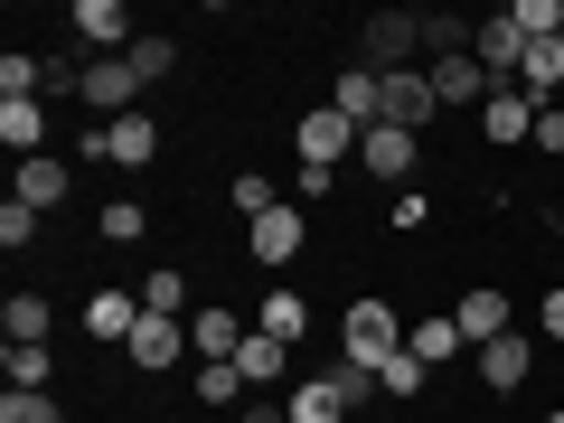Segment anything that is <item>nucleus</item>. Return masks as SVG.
Returning <instances> with one entry per match:
<instances>
[{
	"label": "nucleus",
	"mask_w": 564,
	"mask_h": 423,
	"mask_svg": "<svg viewBox=\"0 0 564 423\" xmlns=\"http://www.w3.org/2000/svg\"><path fill=\"white\" fill-rule=\"evenodd\" d=\"M282 404H292V423H339V414H348V395H339V386H329V377L292 386V395H282Z\"/></svg>",
	"instance_id": "a878e982"
},
{
	"label": "nucleus",
	"mask_w": 564,
	"mask_h": 423,
	"mask_svg": "<svg viewBox=\"0 0 564 423\" xmlns=\"http://www.w3.org/2000/svg\"><path fill=\"white\" fill-rule=\"evenodd\" d=\"M161 161V122H151V104L122 122H104V170H151Z\"/></svg>",
	"instance_id": "6e6552de"
},
{
	"label": "nucleus",
	"mask_w": 564,
	"mask_h": 423,
	"mask_svg": "<svg viewBox=\"0 0 564 423\" xmlns=\"http://www.w3.org/2000/svg\"><path fill=\"white\" fill-rule=\"evenodd\" d=\"M0 367H10V395H47V386H57V358H47V339H39V348L10 339V348H0Z\"/></svg>",
	"instance_id": "6ab92c4d"
},
{
	"label": "nucleus",
	"mask_w": 564,
	"mask_h": 423,
	"mask_svg": "<svg viewBox=\"0 0 564 423\" xmlns=\"http://www.w3.org/2000/svg\"><path fill=\"white\" fill-rule=\"evenodd\" d=\"M0 141H10L20 161H39V141H47V113H39V104H0Z\"/></svg>",
	"instance_id": "cd10ccee"
},
{
	"label": "nucleus",
	"mask_w": 564,
	"mask_h": 423,
	"mask_svg": "<svg viewBox=\"0 0 564 423\" xmlns=\"http://www.w3.org/2000/svg\"><path fill=\"white\" fill-rule=\"evenodd\" d=\"M329 113H348L358 132H367V122H386V76H367V66L348 57V66H339V85H329Z\"/></svg>",
	"instance_id": "9b49d317"
},
{
	"label": "nucleus",
	"mask_w": 564,
	"mask_h": 423,
	"mask_svg": "<svg viewBox=\"0 0 564 423\" xmlns=\"http://www.w3.org/2000/svg\"><path fill=\"white\" fill-rule=\"evenodd\" d=\"M245 423H292V404H245Z\"/></svg>",
	"instance_id": "58836bf2"
},
{
	"label": "nucleus",
	"mask_w": 564,
	"mask_h": 423,
	"mask_svg": "<svg viewBox=\"0 0 564 423\" xmlns=\"http://www.w3.org/2000/svg\"><path fill=\"white\" fill-rule=\"evenodd\" d=\"M122 358H132L141 377H170V367H188L198 348H188V321H161V311H141V329L122 339Z\"/></svg>",
	"instance_id": "20e7f679"
},
{
	"label": "nucleus",
	"mask_w": 564,
	"mask_h": 423,
	"mask_svg": "<svg viewBox=\"0 0 564 423\" xmlns=\"http://www.w3.org/2000/svg\"><path fill=\"white\" fill-rule=\"evenodd\" d=\"M85 122H122V113H141V76H132V57H95L85 66Z\"/></svg>",
	"instance_id": "7ed1b4c3"
},
{
	"label": "nucleus",
	"mask_w": 564,
	"mask_h": 423,
	"mask_svg": "<svg viewBox=\"0 0 564 423\" xmlns=\"http://www.w3.org/2000/svg\"><path fill=\"white\" fill-rule=\"evenodd\" d=\"M404 348H414L423 367H452V358H462V321H452V311H443V321H414V329H404Z\"/></svg>",
	"instance_id": "b1692460"
},
{
	"label": "nucleus",
	"mask_w": 564,
	"mask_h": 423,
	"mask_svg": "<svg viewBox=\"0 0 564 423\" xmlns=\"http://www.w3.org/2000/svg\"><path fill=\"white\" fill-rule=\"evenodd\" d=\"M433 113H443V104H433V76H423V66L386 76V122H395V132H423Z\"/></svg>",
	"instance_id": "ddd939ff"
},
{
	"label": "nucleus",
	"mask_w": 564,
	"mask_h": 423,
	"mask_svg": "<svg viewBox=\"0 0 564 423\" xmlns=\"http://www.w3.org/2000/svg\"><path fill=\"white\" fill-rule=\"evenodd\" d=\"M188 386H198V404H236V395H254V386L236 377V358H226V367H188Z\"/></svg>",
	"instance_id": "72a5a7b5"
},
{
	"label": "nucleus",
	"mask_w": 564,
	"mask_h": 423,
	"mask_svg": "<svg viewBox=\"0 0 564 423\" xmlns=\"http://www.w3.org/2000/svg\"><path fill=\"white\" fill-rule=\"evenodd\" d=\"M39 207H20V198H10V207H0V245H10V254H20V245H39Z\"/></svg>",
	"instance_id": "f704fd0d"
},
{
	"label": "nucleus",
	"mask_w": 564,
	"mask_h": 423,
	"mask_svg": "<svg viewBox=\"0 0 564 423\" xmlns=\"http://www.w3.org/2000/svg\"><path fill=\"white\" fill-rule=\"evenodd\" d=\"M0 329H10V339H29V348H39L47 329H57V311H47V292H10V311H0Z\"/></svg>",
	"instance_id": "393cba45"
},
{
	"label": "nucleus",
	"mask_w": 564,
	"mask_h": 423,
	"mask_svg": "<svg viewBox=\"0 0 564 423\" xmlns=\"http://www.w3.org/2000/svg\"><path fill=\"white\" fill-rule=\"evenodd\" d=\"M85 329H95V339H132L141 329V292H95V302H85Z\"/></svg>",
	"instance_id": "412c9836"
},
{
	"label": "nucleus",
	"mask_w": 564,
	"mask_h": 423,
	"mask_svg": "<svg viewBox=\"0 0 564 423\" xmlns=\"http://www.w3.org/2000/svg\"><path fill=\"white\" fill-rule=\"evenodd\" d=\"M0 423H66V404H47V395H0Z\"/></svg>",
	"instance_id": "e433bc0d"
},
{
	"label": "nucleus",
	"mask_w": 564,
	"mask_h": 423,
	"mask_svg": "<svg viewBox=\"0 0 564 423\" xmlns=\"http://www.w3.org/2000/svg\"><path fill=\"white\" fill-rule=\"evenodd\" d=\"M132 292H141V311H161V321H188V273H180V263H161V273H141Z\"/></svg>",
	"instance_id": "5701e85b"
},
{
	"label": "nucleus",
	"mask_w": 564,
	"mask_h": 423,
	"mask_svg": "<svg viewBox=\"0 0 564 423\" xmlns=\"http://www.w3.org/2000/svg\"><path fill=\"white\" fill-rule=\"evenodd\" d=\"M527 367H536V339H527V329H508V339L480 348V386H489V395H518Z\"/></svg>",
	"instance_id": "9d476101"
},
{
	"label": "nucleus",
	"mask_w": 564,
	"mask_h": 423,
	"mask_svg": "<svg viewBox=\"0 0 564 423\" xmlns=\"http://www.w3.org/2000/svg\"><path fill=\"white\" fill-rule=\"evenodd\" d=\"M254 329H263V339H282V348H302V339H311V302L292 292V282H282V292H263Z\"/></svg>",
	"instance_id": "a211bd4d"
},
{
	"label": "nucleus",
	"mask_w": 564,
	"mask_h": 423,
	"mask_svg": "<svg viewBox=\"0 0 564 423\" xmlns=\"http://www.w3.org/2000/svg\"><path fill=\"white\" fill-rule=\"evenodd\" d=\"M76 47H95V57H132V10H122V0H76Z\"/></svg>",
	"instance_id": "1a4fd4ad"
},
{
	"label": "nucleus",
	"mask_w": 564,
	"mask_h": 423,
	"mask_svg": "<svg viewBox=\"0 0 564 423\" xmlns=\"http://www.w3.org/2000/svg\"><path fill=\"white\" fill-rule=\"evenodd\" d=\"M339 348L358 367H386L404 348V321H395V302H377V292H367V302H348V321H339Z\"/></svg>",
	"instance_id": "f03ea898"
},
{
	"label": "nucleus",
	"mask_w": 564,
	"mask_h": 423,
	"mask_svg": "<svg viewBox=\"0 0 564 423\" xmlns=\"http://www.w3.org/2000/svg\"><path fill=\"white\" fill-rule=\"evenodd\" d=\"M377 386H386V395H395V404H404V395H423V386H433V367H423V358H414V348H395V358H386V367H377Z\"/></svg>",
	"instance_id": "7c9ffc66"
},
{
	"label": "nucleus",
	"mask_w": 564,
	"mask_h": 423,
	"mask_svg": "<svg viewBox=\"0 0 564 423\" xmlns=\"http://www.w3.org/2000/svg\"><path fill=\"white\" fill-rule=\"evenodd\" d=\"M536 151H545V161H564V104H536Z\"/></svg>",
	"instance_id": "4c0bfd02"
},
{
	"label": "nucleus",
	"mask_w": 564,
	"mask_h": 423,
	"mask_svg": "<svg viewBox=\"0 0 564 423\" xmlns=\"http://www.w3.org/2000/svg\"><path fill=\"white\" fill-rule=\"evenodd\" d=\"M302 245H311V207H292V198H282L273 217H254V226H245V254H254V263H273V273H282V263H302Z\"/></svg>",
	"instance_id": "39448f33"
},
{
	"label": "nucleus",
	"mask_w": 564,
	"mask_h": 423,
	"mask_svg": "<svg viewBox=\"0 0 564 423\" xmlns=\"http://www.w3.org/2000/svg\"><path fill=\"white\" fill-rule=\"evenodd\" d=\"M518 39H564V0H508Z\"/></svg>",
	"instance_id": "2f4dec72"
},
{
	"label": "nucleus",
	"mask_w": 564,
	"mask_h": 423,
	"mask_svg": "<svg viewBox=\"0 0 564 423\" xmlns=\"http://www.w3.org/2000/svg\"><path fill=\"white\" fill-rule=\"evenodd\" d=\"M104 245H141V236H151V207H141V198H104Z\"/></svg>",
	"instance_id": "c756f323"
},
{
	"label": "nucleus",
	"mask_w": 564,
	"mask_h": 423,
	"mask_svg": "<svg viewBox=\"0 0 564 423\" xmlns=\"http://www.w3.org/2000/svg\"><path fill=\"white\" fill-rule=\"evenodd\" d=\"M480 141H499V151L536 141V95H527V85H499V95L480 104Z\"/></svg>",
	"instance_id": "0eeeda50"
},
{
	"label": "nucleus",
	"mask_w": 564,
	"mask_h": 423,
	"mask_svg": "<svg viewBox=\"0 0 564 423\" xmlns=\"http://www.w3.org/2000/svg\"><path fill=\"white\" fill-rule=\"evenodd\" d=\"M545 423H564V404H555V414H545Z\"/></svg>",
	"instance_id": "a19ab883"
},
{
	"label": "nucleus",
	"mask_w": 564,
	"mask_h": 423,
	"mask_svg": "<svg viewBox=\"0 0 564 423\" xmlns=\"http://www.w3.org/2000/svg\"><path fill=\"white\" fill-rule=\"evenodd\" d=\"M329 386H339L348 404H367V395H386V386H377V367H358V358H339V367H329Z\"/></svg>",
	"instance_id": "c9c22d12"
},
{
	"label": "nucleus",
	"mask_w": 564,
	"mask_h": 423,
	"mask_svg": "<svg viewBox=\"0 0 564 423\" xmlns=\"http://www.w3.org/2000/svg\"><path fill=\"white\" fill-rule=\"evenodd\" d=\"M358 161H367V180H414V132L367 122V132H358Z\"/></svg>",
	"instance_id": "f8f14e48"
},
{
	"label": "nucleus",
	"mask_w": 564,
	"mask_h": 423,
	"mask_svg": "<svg viewBox=\"0 0 564 423\" xmlns=\"http://www.w3.org/2000/svg\"><path fill=\"white\" fill-rule=\"evenodd\" d=\"M282 367H292V348H282V339H263V329H245V348H236V377L254 386V395H263V386H282Z\"/></svg>",
	"instance_id": "aec40b11"
},
{
	"label": "nucleus",
	"mask_w": 564,
	"mask_h": 423,
	"mask_svg": "<svg viewBox=\"0 0 564 423\" xmlns=\"http://www.w3.org/2000/svg\"><path fill=\"white\" fill-rule=\"evenodd\" d=\"M66 188H76V170H66V161H47V151H39V161H20V188H10V198H20V207H39V217H47V207H66Z\"/></svg>",
	"instance_id": "f3484780"
},
{
	"label": "nucleus",
	"mask_w": 564,
	"mask_h": 423,
	"mask_svg": "<svg viewBox=\"0 0 564 423\" xmlns=\"http://www.w3.org/2000/svg\"><path fill=\"white\" fill-rule=\"evenodd\" d=\"M423 76H433V104H489V95H499V85L480 76V57H470V47H462V57H433Z\"/></svg>",
	"instance_id": "2eb2a0df"
},
{
	"label": "nucleus",
	"mask_w": 564,
	"mask_h": 423,
	"mask_svg": "<svg viewBox=\"0 0 564 423\" xmlns=\"http://www.w3.org/2000/svg\"><path fill=\"white\" fill-rule=\"evenodd\" d=\"M470 29H480V20H462V10H423V57H462Z\"/></svg>",
	"instance_id": "bb28decb"
},
{
	"label": "nucleus",
	"mask_w": 564,
	"mask_h": 423,
	"mask_svg": "<svg viewBox=\"0 0 564 423\" xmlns=\"http://www.w3.org/2000/svg\"><path fill=\"white\" fill-rule=\"evenodd\" d=\"M226 198H236V217L254 226V217H273V207H282V188L263 180V170H236V180H226Z\"/></svg>",
	"instance_id": "c85d7f7f"
},
{
	"label": "nucleus",
	"mask_w": 564,
	"mask_h": 423,
	"mask_svg": "<svg viewBox=\"0 0 564 423\" xmlns=\"http://www.w3.org/2000/svg\"><path fill=\"white\" fill-rule=\"evenodd\" d=\"M545 339H564V292H545Z\"/></svg>",
	"instance_id": "ea45409f"
},
{
	"label": "nucleus",
	"mask_w": 564,
	"mask_h": 423,
	"mask_svg": "<svg viewBox=\"0 0 564 423\" xmlns=\"http://www.w3.org/2000/svg\"><path fill=\"white\" fill-rule=\"evenodd\" d=\"M188 348H198V367H226L245 348V321H236V311H217V302L188 311Z\"/></svg>",
	"instance_id": "dca6fc26"
},
{
	"label": "nucleus",
	"mask_w": 564,
	"mask_h": 423,
	"mask_svg": "<svg viewBox=\"0 0 564 423\" xmlns=\"http://www.w3.org/2000/svg\"><path fill=\"white\" fill-rule=\"evenodd\" d=\"M414 57H423V10H377V20L358 29V66L367 76H404Z\"/></svg>",
	"instance_id": "f257e3e1"
},
{
	"label": "nucleus",
	"mask_w": 564,
	"mask_h": 423,
	"mask_svg": "<svg viewBox=\"0 0 564 423\" xmlns=\"http://www.w3.org/2000/svg\"><path fill=\"white\" fill-rule=\"evenodd\" d=\"M95 423H104V414H95Z\"/></svg>",
	"instance_id": "79ce46f5"
},
{
	"label": "nucleus",
	"mask_w": 564,
	"mask_h": 423,
	"mask_svg": "<svg viewBox=\"0 0 564 423\" xmlns=\"http://www.w3.org/2000/svg\"><path fill=\"white\" fill-rule=\"evenodd\" d=\"M452 321H462V339H470V348L508 339V292H499V282H470V292H462V311H452Z\"/></svg>",
	"instance_id": "4468645a"
},
{
	"label": "nucleus",
	"mask_w": 564,
	"mask_h": 423,
	"mask_svg": "<svg viewBox=\"0 0 564 423\" xmlns=\"http://www.w3.org/2000/svg\"><path fill=\"white\" fill-rule=\"evenodd\" d=\"M518 85L536 104H555V85H564V39H527V66H518Z\"/></svg>",
	"instance_id": "4be33fe9"
},
{
	"label": "nucleus",
	"mask_w": 564,
	"mask_h": 423,
	"mask_svg": "<svg viewBox=\"0 0 564 423\" xmlns=\"http://www.w3.org/2000/svg\"><path fill=\"white\" fill-rule=\"evenodd\" d=\"M292 151H302V170H321V180H329V170H339L348 151H358V122H348V113H329V104H321V113H302Z\"/></svg>",
	"instance_id": "423d86ee"
},
{
	"label": "nucleus",
	"mask_w": 564,
	"mask_h": 423,
	"mask_svg": "<svg viewBox=\"0 0 564 423\" xmlns=\"http://www.w3.org/2000/svg\"><path fill=\"white\" fill-rule=\"evenodd\" d=\"M170 66H180V47H170L161 29H151V39H132V76H141V95H151V85H161Z\"/></svg>",
	"instance_id": "473e14b6"
}]
</instances>
